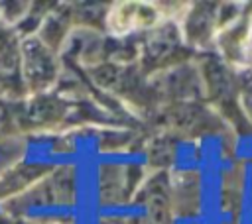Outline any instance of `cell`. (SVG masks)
Here are the masks:
<instances>
[{"label":"cell","mask_w":252,"mask_h":224,"mask_svg":"<svg viewBox=\"0 0 252 224\" xmlns=\"http://www.w3.org/2000/svg\"><path fill=\"white\" fill-rule=\"evenodd\" d=\"M156 20H158V10H154L152 6L138 2H124L110 12L108 28L116 33H124L136 28H148L156 24Z\"/></svg>","instance_id":"cell-1"}]
</instances>
